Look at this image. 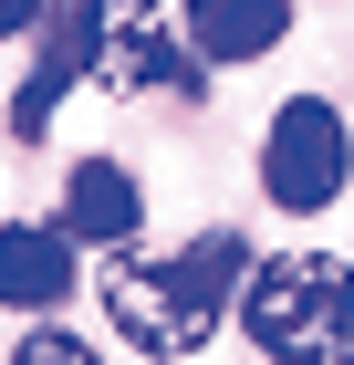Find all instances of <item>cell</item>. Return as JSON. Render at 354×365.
Segmentation results:
<instances>
[{
	"label": "cell",
	"mask_w": 354,
	"mask_h": 365,
	"mask_svg": "<svg viewBox=\"0 0 354 365\" xmlns=\"http://www.w3.org/2000/svg\"><path fill=\"white\" fill-rule=\"evenodd\" d=\"M73 292V230L63 220H11L0 230V303L11 313H53Z\"/></svg>",
	"instance_id": "8992f818"
},
{
	"label": "cell",
	"mask_w": 354,
	"mask_h": 365,
	"mask_svg": "<svg viewBox=\"0 0 354 365\" xmlns=\"http://www.w3.org/2000/svg\"><path fill=\"white\" fill-rule=\"evenodd\" d=\"M177 31L198 63H261L292 31V0H177Z\"/></svg>",
	"instance_id": "52a82bcc"
},
{
	"label": "cell",
	"mask_w": 354,
	"mask_h": 365,
	"mask_svg": "<svg viewBox=\"0 0 354 365\" xmlns=\"http://www.w3.org/2000/svg\"><path fill=\"white\" fill-rule=\"evenodd\" d=\"M42 11H53V0H0V42H21V31L42 21Z\"/></svg>",
	"instance_id": "30bf717a"
},
{
	"label": "cell",
	"mask_w": 354,
	"mask_h": 365,
	"mask_svg": "<svg viewBox=\"0 0 354 365\" xmlns=\"http://www.w3.org/2000/svg\"><path fill=\"white\" fill-rule=\"evenodd\" d=\"M344 178H354V125L323 94H292V105L271 115V136H261V188H271V209L313 220V209L344 198Z\"/></svg>",
	"instance_id": "3957f363"
},
{
	"label": "cell",
	"mask_w": 354,
	"mask_h": 365,
	"mask_svg": "<svg viewBox=\"0 0 354 365\" xmlns=\"http://www.w3.org/2000/svg\"><path fill=\"white\" fill-rule=\"evenodd\" d=\"M94 21V84L105 94H198V53L167 21V0H83Z\"/></svg>",
	"instance_id": "277c9868"
},
{
	"label": "cell",
	"mask_w": 354,
	"mask_h": 365,
	"mask_svg": "<svg viewBox=\"0 0 354 365\" xmlns=\"http://www.w3.org/2000/svg\"><path fill=\"white\" fill-rule=\"evenodd\" d=\"M240 334L281 365H354V272L333 251H271L240 272Z\"/></svg>",
	"instance_id": "7a4b0ae2"
},
{
	"label": "cell",
	"mask_w": 354,
	"mask_h": 365,
	"mask_svg": "<svg viewBox=\"0 0 354 365\" xmlns=\"http://www.w3.org/2000/svg\"><path fill=\"white\" fill-rule=\"evenodd\" d=\"M240 272H250V240H240V230H198L188 251H157V261L115 240L105 313H115V334L136 344V355H198V344L219 334L229 292H240Z\"/></svg>",
	"instance_id": "6da1fadb"
},
{
	"label": "cell",
	"mask_w": 354,
	"mask_h": 365,
	"mask_svg": "<svg viewBox=\"0 0 354 365\" xmlns=\"http://www.w3.org/2000/svg\"><path fill=\"white\" fill-rule=\"evenodd\" d=\"M31 31H42V53H31L21 94H11V136H42V125H53V105L94 73V21H83V0H53Z\"/></svg>",
	"instance_id": "5b68a950"
},
{
	"label": "cell",
	"mask_w": 354,
	"mask_h": 365,
	"mask_svg": "<svg viewBox=\"0 0 354 365\" xmlns=\"http://www.w3.org/2000/svg\"><path fill=\"white\" fill-rule=\"evenodd\" d=\"M146 198L136 178L115 168V157H73V178H63V230H73V251H115V240H136Z\"/></svg>",
	"instance_id": "ba28073f"
},
{
	"label": "cell",
	"mask_w": 354,
	"mask_h": 365,
	"mask_svg": "<svg viewBox=\"0 0 354 365\" xmlns=\"http://www.w3.org/2000/svg\"><path fill=\"white\" fill-rule=\"evenodd\" d=\"M21 365H94V344L63 334V324H31V334H21Z\"/></svg>",
	"instance_id": "9c48e42d"
}]
</instances>
